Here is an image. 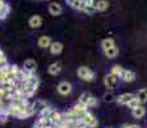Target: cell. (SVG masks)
Wrapping results in <instances>:
<instances>
[{
	"mask_svg": "<svg viewBox=\"0 0 147 128\" xmlns=\"http://www.w3.org/2000/svg\"><path fill=\"white\" fill-rule=\"evenodd\" d=\"M81 121L86 127L95 128L96 126H97V121H96V118L92 114H90V113H84L83 116L81 118Z\"/></svg>",
	"mask_w": 147,
	"mask_h": 128,
	"instance_id": "obj_1",
	"label": "cell"
},
{
	"mask_svg": "<svg viewBox=\"0 0 147 128\" xmlns=\"http://www.w3.org/2000/svg\"><path fill=\"white\" fill-rule=\"evenodd\" d=\"M78 76H80L82 79H86V81L94 79V73H92L87 67H81L80 69H78Z\"/></svg>",
	"mask_w": 147,
	"mask_h": 128,
	"instance_id": "obj_2",
	"label": "cell"
},
{
	"mask_svg": "<svg viewBox=\"0 0 147 128\" xmlns=\"http://www.w3.org/2000/svg\"><path fill=\"white\" fill-rule=\"evenodd\" d=\"M115 81H117V77L114 74H111V73H110V74H106L105 78H104V83H105V86L107 89H114Z\"/></svg>",
	"mask_w": 147,
	"mask_h": 128,
	"instance_id": "obj_3",
	"label": "cell"
},
{
	"mask_svg": "<svg viewBox=\"0 0 147 128\" xmlns=\"http://www.w3.org/2000/svg\"><path fill=\"white\" fill-rule=\"evenodd\" d=\"M50 121H51V123H54L56 126V124H60L61 122H64V116L60 114V113H56V112H51L50 113Z\"/></svg>",
	"mask_w": 147,
	"mask_h": 128,
	"instance_id": "obj_4",
	"label": "cell"
},
{
	"mask_svg": "<svg viewBox=\"0 0 147 128\" xmlns=\"http://www.w3.org/2000/svg\"><path fill=\"white\" fill-rule=\"evenodd\" d=\"M58 91L61 95H68V93H70V91H72V86H70V83H68V82H61L58 86Z\"/></svg>",
	"mask_w": 147,
	"mask_h": 128,
	"instance_id": "obj_5",
	"label": "cell"
},
{
	"mask_svg": "<svg viewBox=\"0 0 147 128\" xmlns=\"http://www.w3.org/2000/svg\"><path fill=\"white\" fill-rule=\"evenodd\" d=\"M133 99H134V95H132V93H124V95L118 98V102L121 105H128Z\"/></svg>",
	"mask_w": 147,
	"mask_h": 128,
	"instance_id": "obj_6",
	"label": "cell"
},
{
	"mask_svg": "<svg viewBox=\"0 0 147 128\" xmlns=\"http://www.w3.org/2000/svg\"><path fill=\"white\" fill-rule=\"evenodd\" d=\"M90 4H91L92 7H95L96 10H100V12L106 10L107 7H109V4H107L106 1H90Z\"/></svg>",
	"mask_w": 147,
	"mask_h": 128,
	"instance_id": "obj_7",
	"label": "cell"
},
{
	"mask_svg": "<svg viewBox=\"0 0 147 128\" xmlns=\"http://www.w3.org/2000/svg\"><path fill=\"white\" fill-rule=\"evenodd\" d=\"M120 77H121V79H123V81L131 82V81H133V79H134L136 76H134V73L132 72V70H124L123 69V72H121Z\"/></svg>",
	"mask_w": 147,
	"mask_h": 128,
	"instance_id": "obj_8",
	"label": "cell"
},
{
	"mask_svg": "<svg viewBox=\"0 0 147 128\" xmlns=\"http://www.w3.org/2000/svg\"><path fill=\"white\" fill-rule=\"evenodd\" d=\"M49 12L53 14V16H59L61 13V7L58 4V3H51L49 5Z\"/></svg>",
	"mask_w": 147,
	"mask_h": 128,
	"instance_id": "obj_9",
	"label": "cell"
},
{
	"mask_svg": "<svg viewBox=\"0 0 147 128\" xmlns=\"http://www.w3.org/2000/svg\"><path fill=\"white\" fill-rule=\"evenodd\" d=\"M36 69V62L32 60V59H28V60L24 62V70L28 73H32L33 70Z\"/></svg>",
	"mask_w": 147,
	"mask_h": 128,
	"instance_id": "obj_10",
	"label": "cell"
},
{
	"mask_svg": "<svg viewBox=\"0 0 147 128\" xmlns=\"http://www.w3.org/2000/svg\"><path fill=\"white\" fill-rule=\"evenodd\" d=\"M41 23H42V19L40 16H33L32 18L30 19V26L32 28H38L41 26Z\"/></svg>",
	"mask_w": 147,
	"mask_h": 128,
	"instance_id": "obj_11",
	"label": "cell"
},
{
	"mask_svg": "<svg viewBox=\"0 0 147 128\" xmlns=\"http://www.w3.org/2000/svg\"><path fill=\"white\" fill-rule=\"evenodd\" d=\"M69 4L72 5L73 8H76V9H81V10H83L84 8H86V5H87V1H80V0H72V1H69Z\"/></svg>",
	"mask_w": 147,
	"mask_h": 128,
	"instance_id": "obj_12",
	"label": "cell"
},
{
	"mask_svg": "<svg viewBox=\"0 0 147 128\" xmlns=\"http://www.w3.org/2000/svg\"><path fill=\"white\" fill-rule=\"evenodd\" d=\"M91 98H92L91 93H88V92H83V93L81 95V98H80V104H83V105H86V106H87V104L90 102Z\"/></svg>",
	"mask_w": 147,
	"mask_h": 128,
	"instance_id": "obj_13",
	"label": "cell"
},
{
	"mask_svg": "<svg viewBox=\"0 0 147 128\" xmlns=\"http://www.w3.org/2000/svg\"><path fill=\"white\" fill-rule=\"evenodd\" d=\"M38 46L41 47H47V46H51V41H50V39L47 37V36H42L38 40Z\"/></svg>",
	"mask_w": 147,
	"mask_h": 128,
	"instance_id": "obj_14",
	"label": "cell"
},
{
	"mask_svg": "<svg viewBox=\"0 0 147 128\" xmlns=\"http://www.w3.org/2000/svg\"><path fill=\"white\" fill-rule=\"evenodd\" d=\"M50 50H51L53 54H59L63 50V45H61L60 42H53L51 46H50Z\"/></svg>",
	"mask_w": 147,
	"mask_h": 128,
	"instance_id": "obj_15",
	"label": "cell"
},
{
	"mask_svg": "<svg viewBox=\"0 0 147 128\" xmlns=\"http://www.w3.org/2000/svg\"><path fill=\"white\" fill-rule=\"evenodd\" d=\"M59 72H60V64H59V63H53L49 67V73H50V74L56 76Z\"/></svg>",
	"mask_w": 147,
	"mask_h": 128,
	"instance_id": "obj_16",
	"label": "cell"
},
{
	"mask_svg": "<svg viewBox=\"0 0 147 128\" xmlns=\"http://www.w3.org/2000/svg\"><path fill=\"white\" fill-rule=\"evenodd\" d=\"M137 99L140 100V102H146L147 101V89H142L138 91Z\"/></svg>",
	"mask_w": 147,
	"mask_h": 128,
	"instance_id": "obj_17",
	"label": "cell"
},
{
	"mask_svg": "<svg viewBox=\"0 0 147 128\" xmlns=\"http://www.w3.org/2000/svg\"><path fill=\"white\" fill-rule=\"evenodd\" d=\"M145 113H146V110H145L143 106H138V108H136V109H133V116L134 118H142V116L145 115Z\"/></svg>",
	"mask_w": 147,
	"mask_h": 128,
	"instance_id": "obj_18",
	"label": "cell"
},
{
	"mask_svg": "<svg viewBox=\"0 0 147 128\" xmlns=\"http://www.w3.org/2000/svg\"><path fill=\"white\" fill-rule=\"evenodd\" d=\"M114 46H115V44H114V41H113L111 39H105L102 41V49H104V51L111 49V47H114Z\"/></svg>",
	"mask_w": 147,
	"mask_h": 128,
	"instance_id": "obj_19",
	"label": "cell"
},
{
	"mask_svg": "<svg viewBox=\"0 0 147 128\" xmlns=\"http://www.w3.org/2000/svg\"><path fill=\"white\" fill-rule=\"evenodd\" d=\"M118 53H119V50H118V47L117 46H114V47H111V49H109V50H106L105 51V55L107 56V58H115V56L118 55Z\"/></svg>",
	"mask_w": 147,
	"mask_h": 128,
	"instance_id": "obj_20",
	"label": "cell"
},
{
	"mask_svg": "<svg viewBox=\"0 0 147 128\" xmlns=\"http://www.w3.org/2000/svg\"><path fill=\"white\" fill-rule=\"evenodd\" d=\"M27 83L30 85L32 89H37V86H38V79H37V77H35V76H31L30 78H28V81H27Z\"/></svg>",
	"mask_w": 147,
	"mask_h": 128,
	"instance_id": "obj_21",
	"label": "cell"
},
{
	"mask_svg": "<svg viewBox=\"0 0 147 128\" xmlns=\"http://www.w3.org/2000/svg\"><path fill=\"white\" fill-rule=\"evenodd\" d=\"M84 13H87V14H90V16H92L95 12H96V8L95 7H92L91 4H90V1H87V5H86V8H84Z\"/></svg>",
	"mask_w": 147,
	"mask_h": 128,
	"instance_id": "obj_22",
	"label": "cell"
},
{
	"mask_svg": "<svg viewBox=\"0 0 147 128\" xmlns=\"http://www.w3.org/2000/svg\"><path fill=\"white\" fill-rule=\"evenodd\" d=\"M121 72H123V68H121L120 65H114V67H113V70H111V74H114L115 77L117 76L120 77Z\"/></svg>",
	"mask_w": 147,
	"mask_h": 128,
	"instance_id": "obj_23",
	"label": "cell"
},
{
	"mask_svg": "<svg viewBox=\"0 0 147 128\" xmlns=\"http://www.w3.org/2000/svg\"><path fill=\"white\" fill-rule=\"evenodd\" d=\"M0 98H3V99H8V98H10V91L9 90H7V89H0Z\"/></svg>",
	"mask_w": 147,
	"mask_h": 128,
	"instance_id": "obj_24",
	"label": "cell"
},
{
	"mask_svg": "<svg viewBox=\"0 0 147 128\" xmlns=\"http://www.w3.org/2000/svg\"><path fill=\"white\" fill-rule=\"evenodd\" d=\"M128 106H129V108H132V109H136V108L141 106V102H140V100H138L137 98H134L133 100H132V101L128 104Z\"/></svg>",
	"mask_w": 147,
	"mask_h": 128,
	"instance_id": "obj_25",
	"label": "cell"
},
{
	"mask_svg": "<svg viewBox=\"0 0 147 128\" xmlns=\"http://www.w3.org/2000/svg\"><path fill=\"white\" fill-rule=\"evenodd\" d=\"M8 12H9V7H7V5L0 8V18H4V17L8 14Z\"/></svg>",
	"mask_w": 147,
	"mask_h": 128,
	"instance_id": "obj_26",
	"label": "cell"
},
{
	"mask_svg": "<svg viewBox=\"0 0 147 128\" xmlns=\"http://www.w3.org/2000/svg\"><path fill=\"white\" fill-rule=\"evenodd\" d=\"M104 98H105L106 101H113V100H114V95H113L111 92H106Z\"/></svg>",
	"mask_w": 147,
	"mask_h": 128,
	"instance_id": "obj_27",
	"label": "cell"
},
{
	"mask_svg": "<svg viewBox=\"0 0 147 128\" xmlns=\"http://www.w3.org/2000/svg\"><path fill=\"white\" fill-rule=\"evenodd\" d=\"M96 104H97V100H96V98H94V96H92L91 100H90V102L87 104V106H95Z\"/></svg>",
	"mask_w": 147,
	"mask_h": 128,
	"instance_id": "obj_28",
	"label": "cell"
},
{
	"mask_svg": "<svg viewBox=\"0 0 147 128\" xmlns=\"http://www.w3.org/2000/svg\"><path fill=\"white\" fill-rule=\"evenodd\" d=\"M77 128H86V126H84V124L82 123V124H78V126H77Z\"/></svg>",
	"mask_w": 147,
	"mask_h": 128,
	"instance_id": "obj_29",
	"label": "cell"
},
{
	"mask_svg": "<svg viewBox=\"0 0 147 128\" xmlns=\"http://www.w3.org/2000/svg\"><path fill=\"white\" fill-rule=\"evenodd\" d=\"M129 128H140V127L136 126V124H132V126H129Z\"/></svg>",
	"mask_w": 147,
	"mask_h": 128,
	"instance_id": "obj_30",
	"label": "cell"
},
{
	"mask_svg": "<svg viewBox=\"0 0 147 128\" xmlns=\"http://www.w3.org/2000/svg\"><path fill=\"white\" fill-rule=\"evenodd\" d=\"M123 128H129V126H124Z\"/></svg>",
	"mask_w": 147,
	"mask_h": 128,
	"instance_id": "obj_31",
	"label": "cell"
},
{
	"mask_svg": "<svg viewBox=\"0 0 147 128\" xmlns=\"http://www.w3.org/2000/svg\"><path fill=\"white\" fill-rule=\"evenodd\" d=\"M49 128H56V127H53V126H50V127H49Z\"/></svg>",
	"mask_w": 147,
	"mask_h": 128,
	"instance_id": "obj_32",
	"label": "cell"
}]
</instances>
